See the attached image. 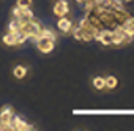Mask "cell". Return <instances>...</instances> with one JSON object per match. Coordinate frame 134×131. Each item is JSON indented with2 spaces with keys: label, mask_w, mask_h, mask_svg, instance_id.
Segmentation results:
<instances>
[{
  "label": "cell",
  "mask_w": 134,
  "mask_h": 131,
  "mask_svg": "<svg viewBox=\"0 0 134 131\" xmlns=\"http://www.w3.org/2000/svg\"><path fill=\"white\" fill-rule=\"evenodd\" d=\"M76 2H77V3H81V5H85L88 0H76Z\"/></svg>",
  "instance_id": "obj_14"
},
{
  "label": "cell",
  "mask_w": 134,
  "mask_h": 131,
  "mask_svg": "<svg viewBox=\"0 0 134 131\" xmlns=\"http://www.w3.org/2000/svg\"><path fill=\"white\" fill-rule=\"evenodd\" d=\"M13 76L16 79H24L27 76V68L24 67V65H18V67L13 68Z\"/></svg>",
  "instance_id": "obj_9"
},
{
  "label": "cell",
  "mask_w": 134,
  "mask_h": 131,
  "mask_svg": "<svg viewBox=\"0 0 134 131\" xmlns=\"http://www.w3.org/2000/svg\"><path fill=\"white\" fill-rule=\"evenodd\" d=\"M11 128L13 129H16V131H29V129H33V126L30 125V123H27V122H24L21 117H13V120H11Z\"/></svg>",
  "instance_id": "obj_5"
},
{
  "label": "cell",
  "mask_w": 134,
  "mask_h": 131,
  "mask_svg": "<svg viewBox=\"0 0 134 131\" xmlns=\"http://www.w3.org/2000/svg\"><path fill=\"white\" fill-rule=\"evenodd\" d=\"M95 40H98L103 46H112V30H107V29L99 30Z\"/></svg>",
  "instance_id": "obj_6"
},
{
  "label": "cell",
  "mask_w": 134,
  "mask_h": 131,
  "mask_svg": "<svg viewBox=\"0 0 134 131\" xmlns=\"http://www.w3.org/2000/svg\"><path fill=\"white\" fill-rule=\"evenodd\" d=\"M92 84H93V87H95L96 90H104V89H106V81H104V78H101V76L93 78Z\"/></svg>",
  "instance_id": "obj_10"
},
{
  "label": "cell",
  "mask_w": 134,
  "mask_h": 131,
  "mask_svg": "<svg viewBox=\"0 0 134 131\" xmlns=\"http://www.w3.org/2000/svg\"><path fill=\"white\" fill-rule=\"evenodd\" d=\"M35 44H36L40 52L51 54L54 51V47H55V40H51V38H46V36H38L35 40Z\"/></svg>",
  "instance_id": "obj_2"
},
{
  "label": "cell",
  "mask_w": 134,
  "mask_h": 131,
  "mask_svg": "<svg viewBox=\"0 0 134 131\" xmlns=\"http://www.w3.org/2000/svg\"><path fill=\"white\" fill-rule=\"evenodd\" d=\"M38 36H46V38H51V40H57L55 33H54L51 29H46V27H43V29H41V32H40V35H38Z\"/></svg>",
  "instance_id": "obj_12"
},
{
  "label": "cell",
  "mask_w": 134,
  "mask_h": 131,
  "mask_svg": "<svg viewBox=\"0 0 134 131\" xmlns=\"http://www.w3.org/2000/svg\"><path fill=\"white\" fill-rule=\"evenodd\" d=\"M104 81H106V89L114 90V89L118 85V79H117L115 76H107V78H104Z\"/></svg>",
  "instance_id": "obj_11"
},
{
  "label": "cell",
  "mask_w": 134,
  "mask_h": 131,
  "mask_svg": "<svg viewBox=\"0 0 134 131\" xmlns=\"http://www.w3.org/2000/svg\"><path fill=\"white\" fill-rule=\"evenodd\" d=\"M57 29L63 33V35H68V33H71V29H73V22L68 19V18H65V16H62L60 19H58V22H57Z\"/></svg>",
  "instance_id": "obj_7"
},
{
  "label": "cell",
  "mask_w": 134,
  "mask_h": 131,
  "mask_svg": "<svg viewBox=\"0 0 134 131\" xmlns=\"http://www.w3.org/2000/svg\"><path fill=\"white\" fill-rule=\"evenodd\" d=\"M41 29H43L41 24H40L38 21H35V18H33L32 21H27V22H24V24L21 25V32L27 36V40H33V41L38 38Z\"/></svg>",
  "instance_id": "obj_1"
},
{
  "label": "cell",
  "mask_w": 134,
  "mask_h": 131,
  "mask_svg": "<svg viewBox=\"0 0 134 131\" xmlns=\"http://www.w3.org/2000/svg\"><path fill=\"white\" fill-rule=\"evenodd\" d=\"M16 7L21 8V10L32 8V0H18V2H16Z\"/></svg>",
  "instance_id": "obj_13"
},
{
  "label": "cell",
  "mask_w": 134,
  "mask_h": 131,
  "mask_svg": "<svg viewBox=\"0 0 134 131\" xmlns=\"http://www.w3.org/2000/svg\"><path fill=\"white\" fill-rule=\"evenodd\" d=\"M2 43L5 46H18V32H8L7 35H3Z\"/></svg>",
  "instance_id": "obj_8"
},
{
  "label": "cell",
  "mask_w": 134,
  "mask_h": 131,
  "mask_svg": "<svg viewBox=\"0 0 134 131\" xmlns=\"http://www.w3.org/2000/svg\"><path fill=\"white\" fill-rule=\"evenodd\" d=\"M13 117H14V112H13L11 106H3L0 109V125H10L11 126Z\"/></svg>",
  "instance_id": "obj_3"
},
{
  "label": "cell",
  "mask_w": 134,
  "mask_h": 131,
  "mask_svg": "<svg viewBox=\"0 0 134 131\" xmlns=\"http://www.w3.org/2000/svg\"><path fill=\"white\" fill-rule=\"evenodd\" d=\"M70 13V3L66 0H58V2L54 5V14L62 18V16H66Z\"/></svg>",
  "instance_id": "obj_4"
}]
</instances>
